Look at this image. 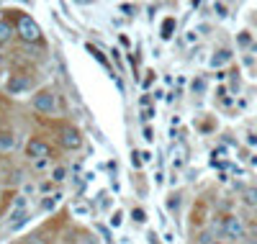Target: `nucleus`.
<instances>
[{
  "label": "nucleus",
  "instance_id": "1",
  "mask_svg": "<svg viewBox=\"0 0 257 244\" xmlns=\"http://www.w3.org/2000/svg\"><path fill=\"white\" fill-rule=\"evenodd\" d=\"M247 234L245 229V221H242L239 216H226L224 224H221V237L224 239H232V242H242Z\"/></svg>",
  "mask_w": 257,
  "mask_h": 244
},
{
  "label": "nucleus",
  "instance_id": "2",
  "mask_svg": "<svg viewBox=\"0 0 257 244\" xmlns=\"http://www.w3.org/2000/svg\"><path fill=\"white\" fill-rule=\"evenodd\" d=\"M18 36L23 39V41H39V36H41V31H39V26L31 21V16H21L18 18Z\"/></svg>",
  "mask_w": 257,
  "mask_h": 244
},
{
  "label": "nucleus",
  "instance_id": "3",
  "mask_svg": "<svg viewBox=\"0 0 257 244\" xmlns=\"http://www.w3.org/2000/svg\"><path fill=\"white\" fill-rule=\"evenodd\" d=\"M34 108L39 113H52L57 108V98L52 90H39V93L34 95Z\"/></svg>",
  "mask_w": 257,
  "mask_h": 244
},
{
  "label": "nucleus",
  "instance_id": "4",
  "mask_svg": "<svg viewBox=\"0 0 257 244\" xmlns=\"http://www.w3.org/2000/svg\"><path fill=\"white\" fill-rule=\"evenodd\" d=\"M26 155L31 157V160H49V144L47 142H41V139H31L26 144Z\"/></svg>",
  "mask_w": 257,
  "mask_h": 244
},
{
  "label": "nucleus",
  "instance_id": "5",
  "mask_svg": "<svg viewBox=\"0 0 257 244\" xmlns=\"http://www.w3.org/2000/svg\"><path fill=\"white\" fill-rule=\"evenodd\" d=\"M59 142H62L65 149H78L83 144V136L78 129H72V126H65L62 131H59Z\"/></svg>",
  "mask_w": 257,
  "mask_h": 244
},
{
  "label": "nucleus",
  "instance_id": "6",
  "mask_svg": "<svg viewBox=\"0 0 257 244\" xmlns=\"http://www.w3.org/2000/svg\"><path fill=\"white\" fill-rule=\"evenodd\" d=\"M28 85L31 82H28V78H23V75H10V80L5 82V90L10 95H21L23 90H28Z\"/></svg>",
  "mask_w": 257,
  "mask_h": 244
},
{
  "label": "nucleus",
  "instance_id": "7",
  "mask_svg": "<svg viewBox=\"0 0 257 244\" xmlns=\"http://www.w3.org/2000/svg\"><path fill=\"white\" fill-rule=\"evenodd\" d=\"M242 203L250 208H257V185H247L242 190Z\"/></svg>",
  "mask_w": 257,
  "mask_h": 244
},
{
  "label": "nucleus",
  "instance_id": "8",
  "mask_svg": "<svg viewBox=\"0 0 257 244\" xmlns=\"http://www.w3.org/2000/svg\"><path fill=\"white\" fill-rule=\"evenodd\" d=\"M13 34H16V28H13L10 21H0V44H8L13 39Z\"/></svg>",
  "mask_w": 257,
  "mask_h": 244
},
{
  "label": "nucleus",
  "instance_id": "9",
  "mask_svg": "<svg viewBox=\"0 0 257 244\" xmlns=\"http://www.w3.org/2000/svg\"><path fill=\"white\" fill-rule=\"evenodd\" d=\"M232 59V52L229 49H221V52H216L214 57H211V67H221V65H226Z\"/></svg>",
  "mask_w": 257,
  "mask_h": 244
},
{
  "label": "nucleus",
  "instance_id": "10",
  "mask_svg": "<svg viewBox=\"0 0 257 244\" xmlns=\"http://www.w3.org/2000/svg\"><path fill=\"white\" fill-rule=\"evenodd\" d=\"M13 147H16V136L13 134H0V152H13Z\"/></svg>",
  "mask_w": 257,
  "mask_h": 244
},
{
  "label": "nucleus",
  "instance_id": "11",
  "mask_svg": "<svg viewBox=\"0 0 257 244\" xmlns=\"http://www.w3.org/2000/svg\"><path fill=\"white\" fill-rule=\"evenodd\" d=\"M67 177V167H54V170H52V180L54 182H62Z\"/></svg>",
  "mask_w": 257,
  "mask_h": 244
},
{
  "label": "nucleus",
  "instance_id": "12",
  "mask_svg": "<svg viewBox=\"0 0 257 244\" xmlns=\"http://www.w3.org/2000/svg\"><path fill=\"white\" fill-rule=\"evenodd\" d=\"M21 211H26V198H23V195H18L16 201H13V208H10V213H21Z\"/></svg>",
  "mask_w": 257,
  "mask_h": 244
},
{
  "label": "nucleus",
  "instance_id": "13",
  "mask_svg": "<svg viewBox=\"0 0 257 244\" xmlns=\"http://www.w3.org/2000/svg\"><path fill=\"white\" fill-rule=\"evenodd\" d=\"M131 216H134V221H137V224H144V221H147V213H144L142 208H137V211H131Z\"/></svg>",
  "mask_w": 257,
  "mask_h": 244
},
{
  "label": "nucleus",
  "instance_id": "14",
  "mask_svg": "<svg viewBox=\"0 0 257 244\" xmlns=\"http://www.w3.org/2000/svg\"><path fill=\"white\" fill-rule=\"evenodd\" d=\"M172 23H175L172 18L165 21V28H162V36H165V39H170V36H172V34H170V31H172Z\"/></svg>",
  "mask_w": 257,
  "mask_h": 244
},
{
  "label": "nucleus",
  "instance_id": "15",
  "mask_svg": "<svg viewBox=\"0 0 257 244\" xmlns=\"http://www.w3.org/2000/svg\"><path fill=\"white\" fill-rule=\"evenodd\" d=\"M118 8L124 10V16H134V13H137V8H134V5H129V3H121Z\"/></svg>",
  "mask_w": 257,
  "mask_h": 244
},
{
  "label": "nucleus",
  "instance_id": "16",
  "mask_svg": "<svg viewBox=\"0 0 257 244\" xmlns=\"http://www.w3.org/2000/svg\"><path fill=\"white\" fill-rule=\"evenodd\" d=\"M168 208H170V211H177V208H180V198H177V195H172L170 201H168Z\"/></svg>",
  "mask_w": 257,
  "mask_h": 244
},
{
  "label": "nucleus",
  "instance_id": "17",
  "mask_svg": "<svg viewBox=\"0 0 257 244\" xmlns=\"http://www.w3.org/2000/svg\"><path fill=\"white\" fill-rule=\"evenodd\" d=\"M78 244H98V242H95V237L85 234V237H80V242H78Z\"/></svg>",
  "mask_w": 257,
  "mask_h": 244
},
{
  "label": "nucleus",
  "instance_id": "18",
  "mask_svg": "<svg viewBox=\"0 0 257 244\" xmlns=\"http://www.w3.org/2000/svg\"><path fill=\"white\" fill-rule=\"evenodd\" d=\"M54 206H57V198H52V201H44V203H41V208H44V211H52Z\"/></svg>",
  "mask_w": 257,
  "mask_h": 244
},
{
  "label": "nucleus",
  "instance_id": "19",
  "mask_svg": "<svg viewBox=\"0 0 257 244\" xmlns=\"http://www.w3.org/2000/svg\"><path fill=\"white\" fill-rule=\"evenodd\" d=\"M203 87H206V82H203V80H193V90H198V93H203Z\"/></svg>",
  "mask_w": 257,
  "mask_h": 244
},
{
  "label": "nucleus",
  "instance_id": "20",
  "mask_svg": "<svg viewBox=\"0 0 257 244\" xmlns=\"http://www.w3.org/2000/svg\"><path fill=\"white\" fill-rule=\"evenodd\" d=\"M214 10L219 13V16H226V5H224V3H216V5H214Z\"/></svg>",
  "mask_w": 257,
  "mask_h": 244
},
{
  "label": "nucleus",
  "instance_id": "21",
  "mask_svg": "<svg viewBox=\"0 0 257 244\" xmlns=\"http://www.w3.org/2000/svg\"><path fill=\"white\" fill-rule=\"evenodd\" d=\"M152 116H155V108H144V113H142V118H144V121H149Z\"/></svg>",
  "mask_w": 257,
  "mask_h": 244
},
{
  "label": "nucleus",
  "instance_id": "22",
  "mask_svg": "<svg viewBox=\"0 0 257 244\" xmlns=\"http://www.w3.org/2000/svg\"><path fill=\"white\" fill-rule=\"evenodd\" d=\"M144 139H147V142H152V139H155V134H152V129H149V126L144 129Z\"/></svg>",
  "mask_w": 257,
  "mask_h": 244
},
{
  "label": "nucleus",
  "instance_id": "23",
  "mask_svg": "<svg viewBox=\"0 0 257 244\" xmlns=\"http://www.w3.org/2000/svg\"><path fill=\"white\" fill-rule=\"evenodd\" d=\"M47 164H49V160H39L36 162V170H47Z\"/></svg>",
  "mask_w": 257,
  "mask_h": 244
},
{
  "label": "nucleus",
  "instance_id": "24",
  "mask_svg": "<svg viewBox=\"0 0 257 244\" xmlns=\"http://www.w3.org/2000/svg\"><path fill=\"white\" fill-rule=\"evenodd\" d=\"M195 39H198V34H195V31H188V36H185V41H188V44H193Z\"/></svg>",
  "mask_w": 257,
  "mask_h": 244
},
{
  "label": "nucleus",
  "instance_id": "25",
  "mask_svg": "<svg viewBox=\"0 0 257 244\" xmlns=\"http://www.w3.org/2000/svg\"><path fill=\"white\" fill-rule=\"evenodd\" d=\"M72 211H75V213H80V216H85V213H87V208H85V206H75Z\"/></svg>",
  "mask_w": 257,
  "mask_h": 244
},
{
  "label": "nucleus",
  "instance_id": "26",
  "mask_svg": "<svg viewBox=\"0 0 257 244\" xmlns=\"http://www.w3.org/2000/svg\"><path fill=\"white\" fill-rule=\"evenodd\" d=\"M214 244H224V242H214Z\"/></svg>",
  "mask_w": 257,
  "mask_h": 244
}]
</instances>
